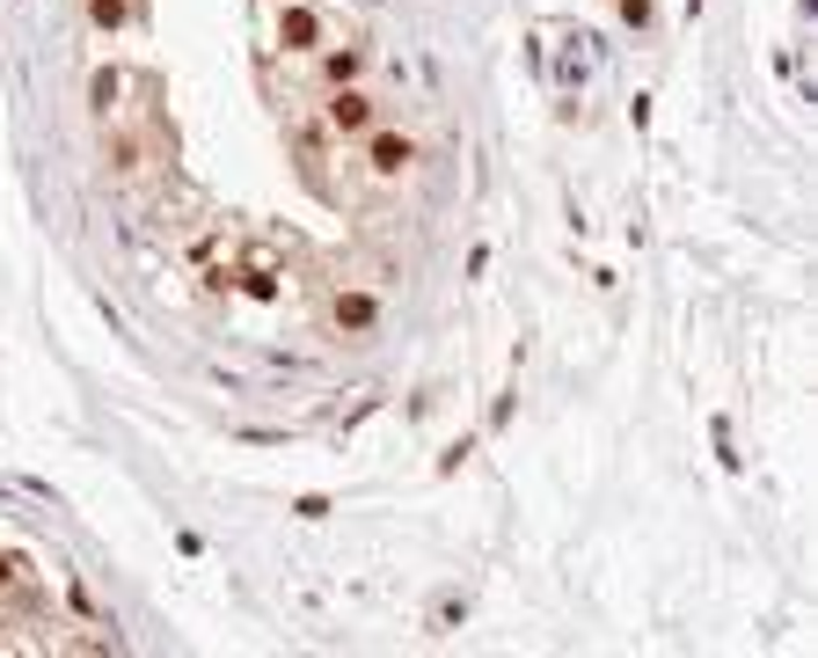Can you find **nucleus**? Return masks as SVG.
I'll use <instances>...</instances> for the list:
<instances>
[{"mask_svg":"<svg viewBox=\"0 0 818 658\" xmlns=\"http://www.w3.org/2000/svg\"><path fill=\"white\" fill-rule=\"evenodd\" d=\"M329 322H337L344 337H373V330H381V300L359 292V286H344L337 300H329Z\"/></svg>","mask_w":818,"mask_h":658,"instance_id":"4","label":"nucleus"},{"mask_svg":"<svg viewBox=\"0 0 818 658\" xmlns=\"http://www.w3.org/2000/svg\"><path fill=\"white\" fill-rule=\"evenodd\" d=\"M314 73H322V88H351V81L365 73V51L359 45H322V67Z\"/></svg>","mask_w":818,"mask_h":658,"instance_id":"6","label":"nucleus"},{"mask_svg":"<svg viewBox=\"0 0 818 658\" xmlns=\"http://www.w3.org/2000/svg\"><path fill=\"white\" fill-rule=\"evenodd\" d=\"M286 15H278V45L286 51H322V15H314L308 0H278Z\"/></svg>","mask_w":818,"mask_h":658,"instance_id":"5","label":"nucleus"},{"mask_svg":"<svg viewBox=\"0 0 818 658\" xmlns=\"http://www.w3.org/2000/svg\"><path fill=\"white\" fill-rule=\"evenodd\" d=\"M0 585H8V563H0Z\"/></svg>","mask_w":818,"mask_h":658,"instance_id":"9","label":"nucleus"},{"mask_svg":"<svg viewBox=\"0 0 818 658\" xmlns=\"http://www.w3.org/2000/svg\"><path fill=\"white\" fill-rule=\"evenodd\" d=\"M409 169H417V140L395 132V124H373V132H365V176H373V183H402Z\"/></svg>","mask_w":818,"mask_h":658,"instance_id":"2","label":"nucleus"},{"mask_svg":"<svg viewBox=\"0 0 818 658\" xmlns=\"http://www.w3.org/2000/svg\"><path fill=\"white\" fill-rule=\"evenodd\" d=\"M132 88H140V73H124V67H96L88 73V103H96V124H110V118H132Z\"/></svg>","mask_w":818,"mask_h":658,"instance_id":"3","label":"nucleus"},{"mask_svg":"<svg viewBox=\"0 0 818 658\" xmlns=\"http://www.w3.org/2000/svg\"><path fill=\"white\" fill-rule=\"evenodd\" d=\"M322 124H329L337 140H365V132L381 124V103L365 96L359 81H351V88H322Z\"/></svg>","mask_w":818,"mask_h":658,"instance_id":"1","label":"nucleus"},{"mask_svg":"<svg viewBox=\"0 0 818 658\" xmlns=\"http://www.w3.org/2000/svg\"><path fill=\"white\" fill-rule=\"evenodd\" d=\"M132 15H140V0H88V23L96 29H124Z\"/></svg>","mask_w":818,"mask_h":658,"instance_id":"7","label":"nucleus"},{"mask_svg":"<svg viewBox=\"0 0 818 658\" xmlns=\"http://www.w3.org/2000/svg\"><path fill=\"white\" fill-rule=\"evenodd\" d=\"M622 23L628 29H650V23H658V8H650V0H622Z\"/></svg>","mask_w":818,"mask_h":658,"instance_id":"8","label":"nucleus"}]
</instances>
